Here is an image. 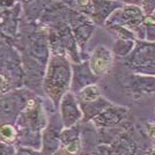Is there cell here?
Instances as JSON below:
<instances>
[{
  "label": "cell",
  "mask_w": 155,
  "mask_h": 155,
  "mask_svg": "<svg viewBox=\"0 0 155 155\" xmlns=\"http://www.w3.org/2000/svg\"><path fill=\"white\" fill-rule=\"evenodd\" d=\"M48 122L49 117L46 116L41 98L32 96L15 122L18 130L15 145L18 147L22 146L41 150L42 132L46 127Z\"/></svg>",
  "instance_id": "obj_1"
},
{
  "label": "cell",
  "mask_w": 155,
  "mask_h": 155,
  "mask_svg": "<svg viewBox=\"0 0 155 155\" xmlns=\"http://www.w3.org/2000/svg\"><path fill=\"white\" fill-rule=\"evenodd\" d=\"M72 64L67 57L51 56L46 65L42 89L57 109L67 91H71Z\"/></svg>",
  "instance_id": "obj_2"
},
{
  "label": "cell",
  "mask_w": 155,
  "mask_h": 155,
  "mask_svg": "<svg viewBox=\"0 0 155 155\" xmlns=\"http://www.w3.org/2000/svg\"><path fill=\"white\" fill-rule=\"evenodd\" d=\"M30 91L18 89L0 95V124H15L21 111L31 98Z\"/></svg>",
  "instance_id": "obj_3"
},
{
  "label": "cell",
  "mask_w": 155,
  "mask_h": 155,
  "mask_svg": "<svg viewBox=\"0 0 155 155\" xmlns=\"http://www.w3.org/2000/svg\"><path fill=\"white\" fill-rule=\"evenodd\" d=\"M143 19L145 14L141 11L140 6H122L110 15L105 23V27L118 25L134 32L137 28L142 25Z\"/></svg>",
  "instance_id": "obj_4"
},
{
  "label": "cell",
  "mask_w": 155,
  "mask_h": 155,
  "mask_svg": "<svg viewBox=\"0 0 155 155\" xmlns=\"http://www.w3.org/2000/svg\"><path fill=\"white\" fill-rule=\"evenodd\" d=\"M63 129L64 126L59 114H53L42 132V154L52 155L60 149V132Z\"/></svg>",
  "instance_id": "obj_5"
},
{
  "label": "cell",
  "mask_w": 155,
  "mask_h": 155,
  "mask_svg": "<svg viewBox=\"0 0 155 155\" xmlns=\"http://www.w3.org/2000/svg\"><path fill=\"white\" fill-rule=\"evenodd\" d=\"M59 116L64 127H71L82 122V110L78 101L77 95L73 91H67L59 103Z\"/></svg>",
  "instance_id": "obj_6"
},
{
  "label": "cell",
  "mask_w": 155,
  "mask_h": 155,
  "mask_svg": "<svg viewBox=\"0 0 155 155\" xmlns=\"http://www.w3.org/2000/svg\"><path fill=\"white\" fill-rule=\"evenodd\" d=\"M88 65L97 78L105 77L114 68L115 54L105 45H97L89 54Z\"/></svg>",
  "instance_id": "obj_7"
},
{
  "label": "cell",
  "mask_w": 155,
  "mask_h": 155,
  "mask_svg": "<svg viewBox=\"0 0 155 155\" xmlns=\"http://www.w3.org/2000/svg\"><path fill=\"white\" fill-rule=\"evenodd\" d=\"M129 115V109L123 105L112 103L108 108L97 115L91 123H93L94 127L102 129V127H116L120 123H123L125 118Z\"/></svg>",
  "instance_id": "obj_8"
},
{
  "label": "cell",
  "mask_w": 155,
  "mask_h": 155,
  "mask_svg": "<svg viewBox=\"0 0 155 155\" xmlns=\"http://www.w3.org/2000/svg\"><path fill=\"white\" fill-rule=\"evenodd\" d=\"M60 150L66 155H78L82 150L81 126L77 124L71 127H64L60 132Z\"/></svg>",
  "instance_id": "obj_9"
},
{
  "label": "cell",
  "mask_w": 155,
  "mask_h": 155,
  "mask_svg": "<svg viewBox=\"0 0 155 155\" xmlns=\"http://www.w3.org/2000/svg\"><path fill=\"white\" fill-rule=\"evenodd\" d=\"M100 78H97L88 65V60H84L80 64L72 65V84L71 91L74 94L82 89L86 86L96 84Z\"/></svg>",
  "instance_id": "obj_10"
},
{
  "label": "cell",
  "mask_w": 155,
  "mask_h": 155,
  "mask_svg": "<svg viewBox=\"0 0 155 155\" xmlns=\"http://www.w3.org/2000/svg\"><path fill=\"white\" fill-rule=\"evenodd\" d=\"M123 6L118 0H95L94 12L89 19L95 26H105L110 15Z\"/></svg>",
  "instance_id": "obj_11"
},
{
  "label": "cell",
  "mask_w": 155,
  "mask_h": 155,
  "mask_svg": "<svg viewBox=\"0 0 155 155\" xmlns=\"http://www.w3.org/2000/svg\"><path fill=\"white\" fill-rule=\"evenodd\" d=\"M129 88L134 95L143 96L155 93V77L145 74H132L129 77Z\"/></svg>",
  "instance_id": "obj_12"
},
{
  "label": "cell",
  "mask_w": 155,
  "mask_h": 155,
  "mask_svg": "<svg viewBox=\"0 0 155 155\" xmlns=\"http://www.w3.org/2000/svg\"><path fill=\"white\" fill-rule=\"evenodd\" d=\"M112 102H110L109 100H107L105 97L101 96L98 100L89 103H80V108L82 110V122L81 123H89L91 122L97 115H100L105 108H108L111 105Z\"/></svg>",
  "instance_id": "obj_13"
},
{
  "label": "cell",
  "mask_w": 155,
  "mask_h": 155,
  "mask_svg": "<svg viewBox=\"0 0 155 155\" xmlns=\"http://www.w3.org/2000/svg\"><path fill=\"white\" fill-rule=\"evenodd\" d=\"M123 132L115 141L110 145L111 155H134L137 152V145L132 141L129 136Z\"/></svg>",
  "instance_id": "obj_14"
},
{
  "label": "cell",
  "mask_w": 155,
  "mask_h": 155,
  "mask_svg": "<svg viewBox=\"0 0 155 155\" xmlns=\"http://www.w3.org/2000/svg\"><path fill=\"white\" fill-rule=\"evenodd\" d=\"M70 9L91 18L94 12L95 0H58Z\"/></svg>",
  "instance_id": "obj_15"
},
{
  "label": "cell",
  "mask_w": 155,
  "mask_h": 155,
  "mask_svg": "<svg viewBox=\"0 0 155 155\" xmlns=\"http://www.w3.org/2000/svg\"><path fill=\"white\" fill-rule=\"evenodd\" d=\"M48 44H49V50L51 56H61V57H67L66 51H65L64 44L60 39L58 31L56 28H50L48 31Z\"/></svg>",
  "instance_id": "obj_16"
},
{
  "label": "cell",
  "mask_w": 155,
  "mask_h": 155,
  "mask_svg": "<svg viewBox=\"0 0 155 155\" xmlns=\"http://www.w3.org/2000/svg\"><path fill=\"white\" fill-rule=\"evenodd\" d=\"M75 95H77L79 103H89V102H94V101L98 100L102 96V93H101L98 84H93L84 87L82 89L75 93Z\"/></svg>",
  "instance_id": "obj_17"
},
{
  "label": "cell",
  "mask_w": 155,
  "mask_h": 155,
  "mask_svg": "<svg viewBox=\"0 0 155 155\" xmlns=\"http://www.w3.org/2000/svg\"><path fill=\"white\" fill-rule=\"evenodd\" d=\"M137 44V41L133 39H125V38H117L112 46V52L115 54V57L119 58H126L132 53L134 50Z\"/></svg>",
  "instance_id": "obj_18"
},
{
  "label": "cell",
  "mask_w": 155,
  "mask_h": 155,
  "mask_svg": "<svg viewBox=\"0 0 155 155\" xmlns=\"http://www.w3.org/2000/svg\"><path fill=\"white\" fill-rule=\"evenodd\" d=\"M18 138V130L15 124H0V142L14 143Z\"/></svg>",
  "instance_id": "obj_19"
},
{
  "label": "cell",
  "mask_w": 155,
  "mask_h": 155,
  "mask_svg": "<svg viewBox=\"0 0 155 155\" xmlns=\"http://www.w3.org/2000/svg\"><path fill=\"white\" fill-rule=\"evenodd\" d=\"M142 30H143L142 42L155 43V18L153 15L145 16L142 22Z\"/></svg>",
  "instance_id": "obj_20"
},
{
  "label": "cell",
  "mask_w": 155,
  "mask_h": 155,
  "mask_svg": "<svg viewBox=\"0 0 155 155\" xmlns=\"http://www.w3.org/2000/svg\"><path fill=\"white\" fill-rule=\"evenodd\" d=\"M107 28H108L111 32H114V34L116 35L117 38H125V39H133V41H137V37H136V35H134V32L123 26L112 25V26H108Z\"/></svg>",
  "instance_id": "obj_21"
},
{
  "label": "cell",
  "mask_w": 155,
  "mask_h": 155,
  "mask_svg": "<svg viewBox=\"0 0 155 155\" xmlns=\"http://www.w3.org/2000/svg\"><path fill=\"white\" fill-rule=\"evenodd\" d=\"M12 86H13V82L9 79V77L7 75L5 72L0 71V95L8 93V91H11Z\"/></svg>",
  "instance_id": "obj_22"
},
{
  "label": "cell",
  "mask_w": 155,
  "mask_h": 155,
  "mask_svg": "<svg viewBox=\"0 0 155 155\" xmlns=\"http://www.w3.org/2000/svg\"><path fill=\"white\" fill-rule=\"evenodd\" d=\"M140 8L145 16H150L155 13V0H141Z\"/></svg>",
  "instance_id": "obj_23"
},
{
  "label": "cell",
  "mask_w": 155,
  "mask_h": 155,
  "mask_svg": "<svg viewBox=\"0 0 155 155\" xmlns=\"http://www.w3.org/2000/svg\"><path fill=\"white\" fill-rule=\"evenodd\" d=\"M18 146L14 143L0 142V155H15Z\"/></svg>",
  "instance_id": "obj_24"
},
{
  "label": "cell",
  "mask_w": 155,
  "mask_h": 155,
  "mask_svg": "<svg viewBox=\"0 0 155 155\" xmlns=\"http://www.w3.org/2000/svg\"><path fill=\"white\" fill-rule=\"evenodd\" d=\"M15 155H43V154H42L41 150H37V149L19 146L18 149H16V154Z\"/></svg>",
  "instance_id": "obj_25"
},
{
  "label": "cell",
  "mask_w": 155,
  "mask_h": 155,
  "mask_svg": "<svg viewBox=\"0 0 155 155\" xmlns=\"http://www.w3.org/2000/svg\"><path fill=\"white\" fill-rule=\"evenodd\" d=\"M123 6H140L141 0H118Z\"/></svg>",
  "instance_id": "obj_26"
},
{
  "label": "cell",
  "mask_w": 155,
  "mask_h": 155,
  "mask_svg": "<svg viewBox=\"0 0 155 155\" xmlns=\"http://www.w3.org/2000/svg\"><path fill=\"white\" fill-rule=\"evenodd\" d=\"M147 132L149 133V136L155 140V123L147 125Z\"/></svg>",
  "instance_id": "obj_27"
},
{
  "label": "cell",
  "mask_w": 155,
  "mask_h": 155,
  "mask_svg": "<svg viewBox=\"0 0 155 155\" xmlns=\"http://www.w3.org/2000/svg\"><path fill=\"white\" fill-rule=\"evenodd\" d=\"M146 155H155V147H152L149 148L147 152H146Z\"/></svg>",
  "instance_id": "obj_28"
},
{
  "label": "cell",
  "mask_w": 155,
  "mask_h": 155,
  "mask_svg": "<svg viewBox=\"0 0 155 155\" xmlns=\"http://www.w3.org/2000/svg\"><path fill=\"white\" fill-rule=\"evenodd\" d=\"M52 155H66V154H65L64 152H61V150L59 149V150L57 152V153H54V154H52Z\"/></svg>",
  "instance_id": "obj_29"
},
{
  "label": "cell",
  "mask_w": 155,
  "mask_h": 155,
  "mask_svg": "<svg viewBox=\"0 0 155 155\" xmlns=\"http://www.w3.org/2000/svg\"><path fill=\"white\" fill-rule=\"evenodd\" d=\"M153 16H154V18H155V13H154V14H153Z\"/></svg>",
  "instance_id": "obj_30"
},
{
  "label": "cell",
  "mask_w": 155,
  "mask_h": 155,
  "mask_svg": "<svg viewBox=\"0 0 155 155\" xmlns=\"http://www.w3.org/2000/svg\"><path fill=\"white\" fill-rule=\"evenodd\" d=\"M154 111H155V109H154Z\"/></svg>",
  "instance_id": "obj_31"
}]
</instances>
